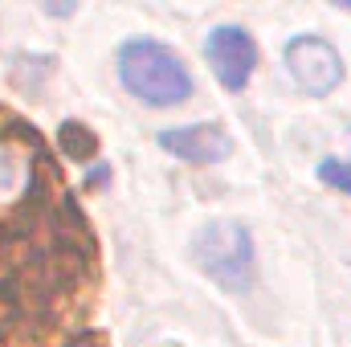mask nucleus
<instances>
[{
	"label": "nucleus",
	"mask_w": 351,
	"mask_h": 347,
	"mask_svg": "<svg viewBox=\"0 0 351 347\" xmlns=\"http://www.w3.org/2000/svg\"><path fill=\"white\" fill-rule=\"evenodd\" d=\"M119 82L147 106H176L192 94V74L164 41L135 37L119 49Z\"/></svg>",
	"instance_id": "f257e3e1"
},
{
	"label": "nucleus",
	"mask_w": 351,
	"mask_h": 347,
	"mask_svg": "<svg viewBox=\"0 0 351 347\" xmlns=\"http://www.w3.org/2000/svg\"><path fill=\"white\" fill-rule=\"evenodd\" d=\"M319 180H323L327 188H339V192H348L351 196V160H335V156H327V160L319 164Z\"/></svg>",
	"instance_id": "423d86ee"
},
{
	"label": "nucleus",
	"mask_w": 351,
	"mask_h": 347,
	"mask_svg": "<svg viewBox=\"0 0 351 347\" xmlns=\"http://www.w3.org/2000/svg\"><path fill=\"white\" fill-rule=\"evenodd\" d=\"M160 147L184 164H221L233 152V139L217 123H188V127L160 131Z\"/></svg>",
	"instance_id": "39448f33"
},
{
	"label": "nucleus",
	"mask_w": 351,
	"mask_h": 347,
	"mask_svg": "<svg viewBox=\"0 0 351 347\" xmlns=\"http://www.w3.org/2000/svg\"><path fill=\"white\" fill-rule=\"evenodd\" d=\"M286 70H290L294 86L306 90L311 98H327L343 82V58L319 33H302V37L286 41Z\"/></svg>",
	"instance_id": "7ed1b4c3"
},
{
	"label": "nucleus",
	"mask_w": 351,
	"mask_h": 347,
	"mask_svg": "<svg viewBox=\"0 0 351 347\" xmlns=\"http://www.w3.org/2000/svg\"><path fill=\"white\" fill-rule=\"evenodd\" d=\"M204 58H208V66H213V74H217L221 86L241 94V90L250 86V78H254L258 45H254V37L241 25H217L208 33V41H204Z\"/></svg>",
	"instance_id": "20e7f679"
},
{
	"label": "nucleus",
	"mask_w": 351,
	"mask_h": 347,
	"mask_svg": "<svg viewBox=\"0 0 351 347\" xmlns=\"http://www.w3.org/2000/svg\"><path fill=\"white\" fill-rule=\"evenodd\" d=\"M192 258L229 294H245L254 282V237L237 221H208L192 237Z\"/></svg>",
	"instance_id": "f03ea898"
}]
</instances>
